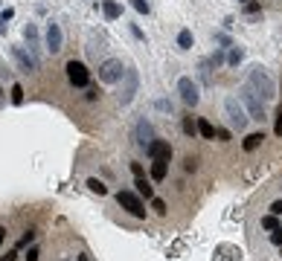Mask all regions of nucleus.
<instances>
[{"label": "nucleus", "mask_w": 282, "mask_h": 261, "mask_svg": "<svg viewBox=\"0 0 282 261\" xmlns=\"http://www.w3.org/2000/svg\"><path fill=\"white\" fill-rule=\"evenodd\" d=\"M131 32H134V35L140 38V41H146V35H143V29H140V26H137V24H131Z\"/></svg>", "instance_id": "36"}, {"label": "nucleus", "mask_w": 282, "mask_h": 261, "mask_svg": "<svg viewBox=\"0 0 282 261\" xmlns=\"http://www.w3.org/2000/svg\"><path fill=\"white\" fill-rule=\"evenodd\" d=\"M102 15H105L108 21H117L119 15H122V6H119L117 0H105L102 3Z\"/></svg>", "instance_id": "14"}, {"label": "nucleus", "mask_w": 282, "mask_h": 261, "mask_svg": "<svg viewBox=\"0 0 282 261\" xmlns=\"http://www.w3.org/2000/svg\"><path fill=\"white\" fill-rule=\"evenodd\" d=\"M270 215H276V218H282V201L270 203Z\"/></svg>", "instance_id": "31"}, {"label": "nucleus", "mask_w": 282, "mask_h": 261, "mask_svg": "<svg viewBox=\"0 0 282 261\" xmlns=\"http://www.w3.org/2000/svg\"><path fill=\"white\" fill-rule=\"evenodd\" d=\"M26 261H38V247H29V249H26Z\"/></svg>", "instance_id": "33"}, {"label": "nucleus", "mask_w": 282, "mask_h": 261, "mask_svg": "<svg viewBox=\"0 0 282 261\" xmlns=\"http://www.w3.org/2000/svg\"><path fill=\"white\" fill-rule=\"evenodd\" d=\"M3 241H6V229L0 226V247H3Z\"/></svg>", "instance_id": "39"}, {"label": "nucleus", "mask_w": 282, "mask_h": 261, "mask_svg": "<svg viewBox=\"0 0 282 261\" xmlns=\"http://www.w3.org/2000/svg\"><path fill=\"white\" fill-rule=\"evenodd\" d=\"M152 209H154L157 215H166V203L160 201V198H152Z\"/></svg>", "instance_id": "28"}, {"label": "nucleus", "mask_w": 282, "mask_h": 261, "mask_svg": "<svg viewBox=\"0 0 282 261\" xmlns=\"http://www.w3.org/2000/svg\"><path fill=\"white\" fill-rule=\"evenodd\" d=\"M87 189H90V191H96V194H105V186H102V183H99V180H96V177H90V180H87Z\"/></svg>", "instance_id": "25"}, {"label": "nucleus", "mask_w": 282, "mask_h": 261, "mask_svg": "<svg viewBox=\"0 0 282 261\" xmlns=\"http://www.w3.org/2000/svg\"><path fill=\"white\" fill-rule=\"evenodd\" d=\"M67 79H70L73 87H87V82H90V73H87V67H84L82 61H67Z\"/></svg>", "instance_id": "7"}, {"label": "nucleus", "mask_w": 282, "mask_h": 261, "mask_svg": "<svg viewBox=\"0 0 282 261\" xmlns=\"http://www.w3.org/2000/svg\"><path fill=\"white\" fill-rule=\"evenodd\" d=\"M24 38H26V47H29V52L38 58V32H35V26H32V24L24 26Z\"/></svg>", "instance_id": "13"}, {"label": "nucleus", "mask_w": 282, "mask_h": 261, "mask_svg": "<svg viewBox=\"0 0 282 261\" xmlns=\"http://www.w3.org/2000/svg\"><path fill=\"white\" fill-rule=\"evenodd\" d=\"M245 15H247V18H256V15H262V6L250 0V3H245Z\"/></svg>", "instance_id": "22"}, {"label": "nucleus", "mask_w": 282, "mask_h": 261, "mask_svg": "<svg viewBox=\"0 0 282 261\" xmlns=\"http://www.w3.org/2000/svg\"><path fill=\"white\" fill-rule=\"evenodd\" d=\"M270 244H276V247H282V226H279V229H273V232H270Z\"/></svg>", "instance_id": "30"}, {"label": "nucleus", "mask_w": 282, "mask_h": 261, "mask_svg": "<svg viewBox=\"0 0 282 261\" xmlns=\"http://www.w3.org/2000/svg\"><path fill=\"white\" fill-rule=\"evenodd\" d=\"M137 84H140V76H137V70H125V82H122V87H119V105H128L131 99H134V93H137Z\"/></svg>", "instance_id": "8"}, {"label": "nucleus", "mask_w": 282, "mask_h": 261, "mask_svg": "<svg viewBox=\"0 0 282 261\" xmlns=\"http://www.w3.org/2000/svg\"><path fill=\"white\" fill-rule=\"evenodd\" d=\"M207 64H212V67H221V64H224V52H212Z\"/></svg>", "instance_id": "29"}, {"label": "nucleus", "mask_w": 282, "mask_h": 261, "mask_svg": "<svg viewBox=\"0 0 282 261\" xmlns=\"http://www.w3.org/2000/svg\"><path fill=\"white\" fill-rule=\"evenodd\" d=\"M12 55H15L18 61H21V67H24L26 73H32V70L38 67V58L32 55V52H26L24 47H12Z\"/></svg>", "instance_id": "11"}, {"label": "nucleus", "mask_w": 282, "mask_h": 261, "mask_svg": "<svg viewBox=\"0 0 282 261\" xmlns=\"http://www.w3.org/2000/svg\"><path fill=\"white\" fill-rule=\"evenodd\" d=\"M99 79L105 84H119L125 79V67H122V61L119 58H108L102 67H99Z\"/></svg>", "instance_id": "5"}, {"label": "nucleus", "mask_w": 282, "mask_h": 261, "mask_svg": "<svg viewBox=\"0 0 282 261\" xmlns=\"http://www.w3.org/2000/svg\"><path fill=\"white\" fill-rule=\"evenodd\" d=\"M166 171H169V160H154L152 166V177L160 183V180H166Z\"/></svg>", "instance_id": "16"}, {"label": "nucleus", "mask_w": 282, "mask_h": 261, "mask_svg": "<svg viewBox=\"0 0 282 261\" xmlns=\"http://www.w3.org/2000/svg\"><path fill=\"white\" fill-rule=\"evenodd\" d=\"M262 226H265V229H270V232H273V229H279L276 215H265V218H262Z\"/></svg>", "instance_id": "21"}, {"label": "nucleus", "mask_w": 282, "mask_h": 261, "mask_svg": "<svg viewBox=\"0 0 282 261\" xmlns=\"http://www.w3.org/2000/svg\"><path fill=\"white\" fill-rule=\"evenodd\" d=\"M192 44H195L192 32H189V29H180V32H177V47H180V49H189Z\"/></svg>", "instance_id": "19"}, {"label": "nucleus", "mask_w": 282, "mask_h": 261, "mask_svg": "<svg viewBox=\"0 0 282 261\" xmlns=\"http://www.w3.org/2000/svg\"><path fill=\"white\" fill-rule=\"evenodd\" d=\"M273 134L282 137V110H279V116H276V122H273Z\"/></svg>", "instance_id": "32"}, {"label": "nucleus", "mask_w": 282, "mask_h": 261, "mask_svg": "<svg viewBox=\"0 0 282 261\" xmlns=\"http://www.w3.org/2000/svg\"><path fill=\"white\" fill-rule=\"evenodd\" d=\"M47 49L59 52L61 49V26L59 24H47Z\"/></svg>", "instance_id": "12"}, {"label": "nucleus", "mask_w": 282, "mask_h": 261, "mask_svg": "<svg viewBox=\"0 0 282 261\" xmlns=\"http://www.w3.org/2000/svg\"><path fill=\"white\" fill-rule=\"evenodd\" d=\"M183 134H186V137H195V134H198V122H195V119H183Z\"/></svg>", "instance_id": "20"}, {"label": "nucleus", "mask_w": 282, "mask_h": 261, "mask_svg": "<svg viewBox=\"0 0 282 261\" xmlns=\"http://www.w3.org/2000/svg\"><path fill=\"white\" fill-rule=\"evenodd\" d=\"M131 6H134L140 15H149V0H131Z\"/></svg>", "instance_id": "27"}, {"label": "nucleus", "mask_w": 282, "mask_h": 261, "mask_svg": "<svg viewBox=\"0 0 282 261\" xmlns=\"http://www.w3.org/2000/svg\"><path fill=\"white\" fill-rule=\"evenodd\" d=\"M242 58H245V52H242L239 47H233V49H230V55H227V61H230L233 67H236V64H242Z\"/></svg>", "instance_id": "23"}, {"label": "nucleus", "mask_w": 282, "mask_h": 261, "mask_svg": "<svg viewBox=\"0 0 282 261\" xmlns=\"http://www.w3.org/2000/svg\"><path fill=\"white\" fill-rule=\"evenodd\" d=\"M117 203L125 209L128 215H134V218H146V206H143V201L134 194V191L128 189H119L117 191Z\"/></svg>", "instance_id": "4"}, {"label": "nucleus", "mask_w": 282, "mask_h": 261, "mask_svg": "<svg viewBox=\"0 0 282 261\" xmlns=\"http://www.w3.org/2000/svg\"><path fill=\"white\" fill-rule=\"evenodd\" d=\"M218 140H224V143H227V140H230V130H227V128H218Z\"/></svg>", "instance_id": "38"}, {"label": "nucleus", "mask_w": 282, "mask_h": 261, "mask_svg": "<svg viewBox=\"0 0 282 261\" xmlns=\"http://www.w3.org/2000/svg\"><path fill=\"white\" fill-rule=\"evenodd\" d=\"M0 261H18V249H12V252H6Z\"/></svg>", "instance_id": "37"}, {"label": "nucleus", "mask_w": 282, "mask_h": 261, "mask_svg": "<svg viewBox=\"0 0 282 261\" xmlns=\"http://www.w3.org/2000/svg\"><path fill=\"white\" fill-rule=\"evenodd\" d=\"M198 134L204 140H212V137H218V128H212L210 119H198Z\"/></svg>", "instance_id": "15"}, {"label": "nucleus", "mask_w": 282, "mask_h": 261, "mask_svg": "<svg viewBox=\"0 0 282 261\" xmlns=\"http://www.w3.org/2000/svg\"><path fill=\"white\" fill-rule=\"evenodd\" d=\"M134 186H137V191H140L143 198H149V201H152V198H154V189H152V183L146 180V174H143V177H137V180H134Z\"/></svg>", "instance_id": "17"}, {"label": "nucleus", "mask_w": 282, "mask_h": 261, "mask_svg": "<svg viewBox=\"0 0 282 261\" xmlns=\"http://www.w3.org/2000/svg\"><path fill=\"white\" fill-rule=\"evenodd\" d=\"M134 137H137V143H140L143 148H149V145H152L154 140H157V137H154V128H152V122H149V119H140V122H137V130H134Z\"/></svg>", "instance_id": "9"}, {"label": "nucleus", "mask_w": 282, "mask_h": 261, "mask_svg": "<svg viewBox=\"0 0 282 261\" xmlns=\"http://www.w3.org/2000/svg\"><path fill=\"white\" fill-rule=\"evenodd\" d=\"M21 102H24V87L15 84V87H12V105H21Z\"/></svg>", "instance_id": "26"}, {"label": "nucleus", "mask_w": 282, "mask_h": 261, "mask_svg": "<svg viewBox=\"0 0 282 261\" xmlns=\"http://www.w3.org/2000/svg\"><path fill=\"white\" fill-rule=\"evenodd\" d=\"M146 151H149L152 160H169V157H172V145L166 143V140H154Z\"/></svg>", "instance_id": "10"}, {"label": "nucleus", "mask_w": 282, "mask_h": 261, "mask_svg": "<svg viewBox=\"0 0 282 261\" xmlns=\"http://www.w3.org/2000/svg\"><path fill=\"white\" fill-rule=\"evenodd\" d=\"M177 93H180V102L186 107H195L198 105V99H201V93H198V84L192 82L189 76H183V79H177Z\"/></svg>", "instance_id": "6"}, {"label": "nucleus", "mask_w": 282, "mask_h": 261, "mask_svg": "<svg viewBox=\"0 0 282 261\" xmlns=\"http://www.w3.org/2000/svg\"><path fill=\"white\" fill-rule=\"evenodd\" d=\"M224 116H227V122H230L236 130H245L247 122H250V113H247L245 105L239 102V96H227V99H224Z\"/></svg>", "instance_id": "3"}, {"label": "nucleus", "mask_w": 282, "mask_h": 261, "mask_svg": "<svg viewBox=\"0 0 282 261\" xmlns=\"http://www.w3.org/2000/svg\"><path fill=\"white\" fill-rule=\"evenodd\" d=\"M262 140H265L262 130H259V134H247V137H245V151H256L259 145H262Z\"/></svg>", "instance_id": "18"}, {"label": "nucleus", "mask_w": 282, "mask_h": 261, "mask_svg": "<svg viewBox=\"0 0 282 261\" xmlns=\"http://www.w3.org/2000/svg\"><path fill=\"white\" fill-rule=\"evenodd\" d=\"M32 238H35V232H26V235L21 238V244H18V247H26V244H32Z\"/></svg>", "instance_id": "35"}, {"label": "nucleus", "mask_w": 282, "mask_h": 261, "mask_svg": "<svg viewBox=\"0 0 282 261\" xmlns=\"http://www.w3.org/2000/svg\"><path fill=\"white\" fill-rule=\"evenodd\" d=\"M131 174H134V177H143V166H140V163H131Z\"/></svg>", "instance_id": "34"}, {"label": "nucleus", "mask_w": 282, "mask_h": 261, "mask_svg": "<svg viewBox=\"0 0 282 261\" xmlns=\"http://www.w3.org/2000/svg\"><path fill=\"white\" fill-rule=\"evenodd\" d=\"M239 102L245 105V110L250 113V119H256V122H262V119H268L265 116V99L250 87V84H245V87H239Z\"/></svg>", "instance_id": "2"}, {"label": "nucleus", "mask_w": 282, "mask_h": 261, "mask_svg": "<svg viewBox=\"0 0 282 261\" xmlns=\"http://www.w3.org/2000/svg\"><path fill=\"white\" fill-rule=\"evenodd\" d=\"M3 32H6V24H3V21H0V35H3Z\"/></svg>", "instance_id": "40"}, {"label": "nucleus", "mask_w": 282, "mask_h": 261, "mask_svg": "<svg viewBox=\"0 0 282 261\" xmlns=\"http://www.w3.org/2000/svg\"><path fill=\"white\" fill-rule=\"evenodd\" d=\"M247 84H250V87H253V90H256L265 102H273V99L279 96V93H276L273 79L268 76V70H265L262 64H253V67H250V73H247Z\"/></svg>", "instance_id": "1"}, {"label": "nucleus", "mask_w": 282, "mask_h": 261, "mask_svg": "<svg viewBox=\"0 0 282 261\" xmlns=\"http://www.w3.org/2000/svg\"><path fill=\"white\" fill-rule=\"evenodd\" d=\"M79 261H87V258H84V255H82V258H79Z\"/></svg>", "instance_id": "41"}, {"label": "nucleus", "mask_w": 282, "mask_h": 261, "mask_svg": "<svg viewBox=\"0 0 282 261\" xmlns=\"http://www.w3.org/2000/svg\"><path fill=\"white\" fill-rule=\"evenodd\" d=\"M154 107H157V110H166V113H175V105H172L169 99H157V102H154Z\"/></svg>", "instance_id": "24"}]
</instances>
